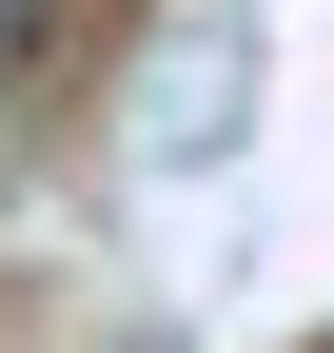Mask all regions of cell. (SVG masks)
<instances>
[{"instance_id":"cell-1","label":"cell","mask_w":334,"mask_h":353,"mask_svg":"<svg viewBox=\"0 0 334 353\" xmlns=\"http://www.w3.org/2000/svg\"><path fill=\"white\" fill-rule=\"evenodd\" d=\"M20 59H59V0H0V79Z\"/></svg>"}]
</instances>
